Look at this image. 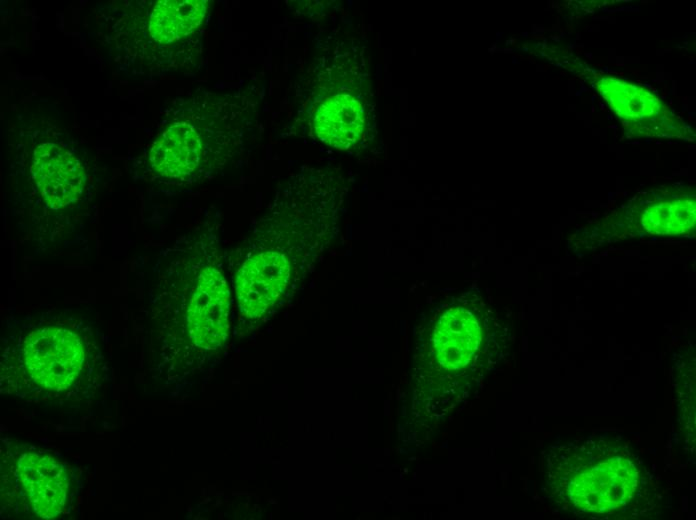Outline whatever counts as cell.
<instances>
[{
	"label": "cell",
	"instance_id": "obj_1",
	"mask_svg": "<svg viewBox=\"0 0 696 520\" xmlns=\"http://www.w3.org/2000/svg\"><path fill=\"white\" fill-rule=\"evenodd\" d=\"M7 142L8 202L20 245L36 256L84 245L100 180L92 147L34 113L12 121Z\"/></svg>",
	"mask_w": 696,
	"mask_h": 520
},
{
	"label": "cell",
	"instance_id": "obj_2",
	"mask_svg": "<svg viewBox=\"0 0 696 520\" xmlns=\"http://www.w3.org/2000/svg\"><path fill=\"white\" fill-rule=\"evenodd\" d=\"M0 350L1 392L21 403L80 412L108 385L105 340L86 308L12 315L3 322Z\"/></svg>",
	"mask_w": 696,
	"mask_h": 520
},
{
	"label": "cell",
	"instance_id": "obj_3",
	"mask_svg": "<svg viewBox=\"0 0 696 520\" xmlns=\"http://www.w3.org/2000/svg\"><path fill=\"white\" fill-rule=\"evenodd\" d=\"M153 276L144 323L148 363L157 368L218 350L228 335L230 293L212 234L164 250Z\"/></svg>",
	"mask_w": 696,
	"mask_h": 520
},
{
	"label": "cell",
	"instance_id": "obj_4",
	"mask_svg": "<svg viewBox=\"0 0 696 520\" xmlns=\"http://www.w3.org/2000/svg\"><path fill=\"white\" fill-rule=\"evenodd\" d=\"M243 111L231 95L206 91L175 99L154 139L129 163L132 177L176 186L212 178L240 142Z\"/></svg>",
	"mask_w": 696,
	"mask_h": 520
},
{
	"label": "cell",
	"instance_id": "obj_5",
	"mask_svg": "<svg viewBox=\"0 0 696 520\" xmlns=\"http://www.w3.org/2000/svg\"><path fill=\"white\" fill-rule=\"evenodd\" d=\"M205 0L110 1L96 12L97 37L121 73L153 77L196 57Z\"/></svg>",
	"mask_w": 696,
	"mask_h": 520
},
{
	"label": "cell",
	"instance_id": "obj_6",
	"mask_svg": "<svg viewBox=\"0 0 696 520\" xmlns=\"http://www.w3.org/2000/svg\"><path fill=\"white\" fill-rule=\"evenodd\" d=\"M553 498L576 515L633 516L652 508V475L621 441L587 437L555 447Z\"/></svg>",
	"mask_w": 696,
	"mask_h": 520
},
{
	"label": "cell",
	"instance_id": "obj_7",
	"mask_svg": "<svg viewBox=\"0 0 696 520\" xmlns=\"http://www.w3.org/2000/svg\"><path fill=\"white\" fill-rule=\"evenodd\" d=\"M76 469L55 453L2 439L1 512L5 517L55 519L76 507Z\"/></svg>",
	"mask_w": 696,
	"mask_h": 520
},
{
	"label": "cell",
	"instance_id": "obj_8",
	"mask_svg": "<svg viewBox=\"0 0 696 520\" xmlns=\"http://www.w3.org/2000/svg\"><path fill=\"white\" fill-rule=\"evenodd\" d=\"M290 278L288 258L275 250L244 261L235 279L239 307L249 317L263 314L285 290Z\"/></svg>",
	"mask_w": 696,
	"mask_h": 520
},
{
	"label": "cell",
	"instance_id": "obj_9",
	"mask_svg": "<svg viewBox=\"0 0 696 520\" xmlns=\"http://www.w3.org/2000/svg\"><path fill=\"white\" fill-rule=\"evenodd\" d=\"M481 340L482 328L477 318L465 308H451L435 328L436 358L444 368L460 369L475 355Z\"/></svg>",
	"mask_w": 696,
	"mask_h": 520
},
{
	"label": "cell",
	"instance_id": "obj_10",
	"mask_svg": "<svg viewBox=\"0 0 696 520\" xmlns=\"http://www.w3.org/2000/svg\"><path fill=\"white\" fill-rule=\"evenodd\" d=\"M364 113L360 103L350 95L338 94L325 100L314 116V129L324 143L348 149L361 137Z\"/></svg>",
	"mask_w": 696,
	"mask_h": 520
},
{
	"label": "cell",
	"instance_id": "obj_11",
	"mask_svg": "<svg viewBox=\"0 0 696 520\" xmlns=\"http://www.w3.org/2000/svg\"><path fill=\"white\" fill-rule=\"evenodd\" d=\"M598 85L612 109L624 119L640 120L656 116L663 109L653 94L639 86L611 78L602 79Z\"/></svg>",
	"mask_w": 696,
	"mask_h": 520
},
{
	"label": "cell",
	"instance_id": "obj_12",
	"mask_svg": "<svg viewBox=\"0 0 696 520\" xmlns=\"http://www.w3.org/2000/svg\"><path fill=\"white\" fill-rule=\"evenodd\" d=\"M692 198H680L649 207L643 215L644 228L653 234H679L695 222V205Z\"/></svg>",
	"mask_w": 696,
	"mask_h": 520
}]
</instances>
